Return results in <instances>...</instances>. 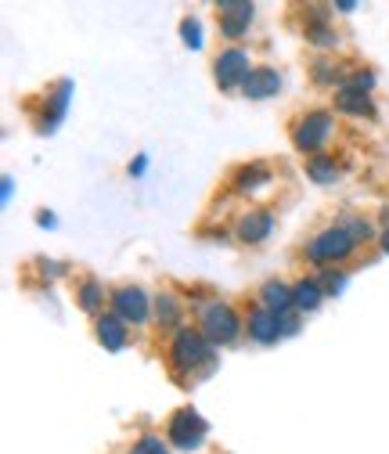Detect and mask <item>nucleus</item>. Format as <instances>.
Segmentation results:
<instances>
[{
    "instance_id": "nucleus-15",
    "label": "nucleus",
    "mask_w": 389,
    "mask_h": 454,
    "mask_svg": "<svg viewBox=\"0 0 389 454\" xmlns=\"http://www.w3.org/2000/svg\"><path fill=\"white\" fill-rule=\"evenodd\" d=\"M260 303L267 310H274V314H285L292 307V289L282 286V281H267V286L260 289Z\"/></svg>"
},
{
    "instance_id": "nucleus-6",
    "label": "nucleus",
    "mask_w": 389,
    "mask_h": 454,
    "mask_svg": "<svg viewBox=\"0 0 389 454\" xmlns=\"http://www.w3.org/2000/svg\"><path fill=\"white\" fill-rule=\"evenodd\" d=\"M249 59H245V51L238 47H228V51H220L216 54V62H213V76H216V87L220 90H235L249 80Z\"/></svg>"
},
{
    "instance_id": "nucleus-23",
    "label": "nucleus",
    "mask_w": 389,
    "mask_h": 454,
    "mask_svg": "<svg viewBox=\"0 0 389 454\" xmlns=\"http://www.w3.org/2000/svg\"><path fill=\"white\" fill-rule=\"evenodd\" d=\"M343 73H339V66L336 62H314V80L317 83H336Z\"/></svg>"
},
{
    "instance_id": "nucleus-25",
    "label": "nucleus",
    "mask_w": 389,
    "mask_h": 454,
    "mask_svg": "<svg viewBox=\"0 0 389 454\" xmlns=\"http://www.w3.org/2000/svg\"><path fill=\"white\" fill-rule=\"evenodd\" d=\"M181 33H184V40H188L191 47H198V26H195L191 19H184V22H181Z\"/></svg>"
},
{
    "instance_id": "nucleus-21",
    "label": "nucleus",
    "mask_w": 389,
    "mask_h": 454,
    "mask_svg": "<svg viewBox=\"0 0 389 454\" xmlns=\"http://www.w3.org/2000/svg\"><path fill=\"white\" fill-rule=\"evenodd\" d=\"M339 227H343V231H346V235H350L357 246L371 242V235H375V227H371L364 216H343V223H339Z\"/></svg>"
},
{
    "instance_id": "nucleus-2",
    "label": "nucleus",
    "mask_w": 389,
    "mask_h": 454,
    "mask_svg": "<svg viewBox=\"0 0 389 454\" xmlns=\"http://www.w3.org/2000/svg\"><path fill=\"white\" fill-rule=\"evenodd\" d=\"M198 332L209 339V343L228 347V343H235V339H238L242 325H238V314L228 303L209 300V303L198 307Z\"/></svg>"
},
{
    "instance_id": "nucleus-26",
    "label": "nucleus",
    "mask_w": 389,
    "mask_h": 454,
    "mask_svg": "<svg viewBox=\"0 0 389 454\" xmlns=\"http://www.w3.org/2000/svg\"><path fill=\"white\" fill-rule=\"evenodd\" d=\"M382 242H385V253H389V231H385V239H382Z\"/></svg>"
},
{
    "instance_id": "nucleus-4",
    "label": "nucleus",
    "mask_w": 389,
    "mask_h": 454,
    "mask_svg": "<svg viewBox=\"0 0 389 454\" xmlns=\"http://www.w3.org/2000/svg\"><path fill=\"white\" fill-rule=\"evenodd\" d=\"M354 253H357V242L343 231V227H328V231H321L307 242V260L310 263H343Z\"/></svg>"
},
{
    "instance_id": "nucleus-22",
    "label": "nucleus",
    "mask_w": 389,
    "mask_h": 454,
    "mask_svg": "<svg viewBox=\"0 0 389 454\" xmlns=\"http://www.w3.org/2000/svg\"><path fill=\"white\" fill-rule=\"evenodd\" d=\"M130 454H170V447L162 443V436L144 433V436H137V440L130 443Z\"/></svg>"
},
{
    "instance_id": "nucleus-20",
    "label": "nucleus",
    "mask_w": 389,
    "mask_h": 454,
    "mask_svg": "<svg viewBox=\"0 0 389 454\" xmlns=\"http://www.w3.org/2000/svg\"><path fill=\"white\" fill-rule=\"evenodd\" d=\"M76 300H80L83 310L94 314V310H101V303H105V289L97 286L94 278H83V281H80V289H76Z\"/></svg>"
},
{
    "instance_id": "nucleus-13",
    "label": "nucleus",
    "mask_w": 389,
    "mask_h": 454,
    "mask_svg": "<svg viewBox=\"0 0 389 454\" xmlns=\"http://www.w3.org/2000/svg\"><path fill=\"white\" fill-rule=\"evenodd\" d=\"M336 108L346 112V116H375V105L368 98V90H357V87H339L336 90Z\"/></svg>"
},
{
    "instance_id": "nucleus-18",
    "label": "nucleus",
    "mask_w": 389,
    "mask_h": 454,
    "mask_svg": "<svg viewBox=\"0 0 389 454\" xmlns=\"http://www.w3.org/2000/svg\"><path fill=\"white\" fill-rule=\"evenodd\" d=\"M152 307H155V317H159L162 328H177L181 325V300L174 293H159Z\"/></svg>"
},
{
    "instance_id": "nucleus-8",
    "label": "nucleus",
    "mask_w": 389,
    "mask_h": 454,
    "mask_svg": "<svg viewBox=\"0 0 389 454\" xmlns=\"http://www.w3.org/2000/svg\"><path fill=\"white\" fill-rule=\"evenodd\" d=\"M253 4H245V0H220L216 4V19H220V33H224L228 40H238L249 22H253Z\"/></svg>"
},
{
    "instance_id": "nucleus-7",
    "label": "nucleus",
    "mask_w": 389,
    "mask_h": 454,
    "mask_svg": "<svg viewBox=\"0 0 389 454\" xmlns=\"http://www.w3.org/2000/svg\"><path fill=\"white\" fill-rule=\"evenodd\" d=\"M113 310H116V317H123L127 325H144L148 314H152V303H148V296H144L137 286H120V289L113 293Z\"/></svg>"
},
{
    "instance_id": "nucleus-11",
    "label": "nucleus",
    "mask_w": 389,
    "mask_h": 454,
    "mask_svg": "<svg viewBox=\"0 0 389 454\" xmlns=\"http://www.w3.org/2000/svg\"><path fill=\"white\" fill-rule=\"evenodd\" d=\"M267 184H270V166L267 162H245L231 174V188L238 195H253V192H260Z\"/></svg>"
},
{
    "instance_id": "nucleus-17",
    "label": "nucleus",
    "mask_w": 389,
    "mask_h": 454,
    "mask_svg": "<svg viewBox=\"0 0 389 454\" xmlns=\"http://www.w3.org/2000/svg\"><path fill=\"white\" fill-rule=\"evenodd\" d=\"M303 33H307V40H310L314 47H321V51H331V47H339V33L331 29L328 22H324V15H314V19H310V26H307Z\"/></svg>"
},
{
    "instance_id": "nucleus-1",
    "label": "nucleus",
    "mask_w": 389,
    "mask_h": 454,
    "mask_svg": "<svg viewBox=\"0 0 389 454\" xmlns=\"http://www.w3.org/2000/svg\"><path fill=\"white\" fill-rule=\"evenodd\" d=\"M170 372L181 382L213 372V343L195 328H177L170 339Z\"/></svg>"
},
{
    "instance_id": "nucleus-9",
    "label": "nucleus",
    "mask_w": 389,
    "mask_h": 454,
    "mask_svg": "<svg viewBox=\"0 0 389 454\" xmlns=\"http://www.w3.org/2000/svg\"><path fill=\"white\" fill-rule=\"evenodd\" d=\"M270 227H274L270 209H249V213H242L238 223H235V239L245 242V246H256V242H263V239L270 235Z\"/></svg>"
},
{
    "instance_id": "nucleus-3",
    "label": "nucleus",
    "mask_w": 389,
    "mask_h": 454,
    "mask_svg": "<svg viewBox=\"0 0 389 454\" xmlns=\"http://www.w3.org/2000/svg\"><path fill=\"white\" fill-rule=\"evenodd\" d=\"M331 130H336V123H331L328 112L314 108V112H303L300 120H292L289 134H292V145L303 152V155H317V148L331 137Z\"/></svg>"
},
{
    "instance_id": "nucleus-16",
    "label": "nucleus",
    "mask_w": 389,
    "mask_h": 454,
    "mask_svg": "<svg viewBox=\"0 0 389 454\" xmlns=\"http://www.w3.org/2000/svg\"><path fill=\"white\" fill-rule=\"evenodd\" d=\"M321 300H324V289H321V281H296L292 286V307H300V310H317L321 307Z\"/></svg>"
},
{
    "instance_id": "nucleus-12",
    "label": "nucleus",
    "mask_w": 389,
    "mask_h": 454,
    "mask_svg": "<svg viewBox=\"0 0 389 454\" xmlns=\"http://www.w3.org/2000/svg\"><path fill=\"white\" fill-rule=\"evenodd\" d=\"M277 90H282V76H277V69H267V66L253 69L249 80L242 83V94L253 98V101H263V98H270Z\"/></svg>"
},
{
    "instance_id": "nucleus-14",
    "label": "nucleus",
    "mask_w": 389,
    "mask_h": 454,
    "mask_svg": "<svg viewBox=\"0 0 389 454\" xmlns=\"http://www.w3.org/2000/svg\"><path fill=\"white\" fill-rule=\"evenodd\" d=\"M97 339H101L105 350H123L127 347V321L116 314L97 317Z\"/></svg>"
},
{
    "instance_id": "nucleus-5",
    "label": "nucleus",
    "mask_w": 389,
    "mask_h": 454,
    "mask_svg": "<svg viewBox=\"0 0 389 454\" xmlns=\"http://www.w3.org/2000/svg\"><path fill=\"white\" fill-rule=\"evenodd\" d=\"M166 436H170V443L181 450H198L206 440V419L195 408H181V411H174Z\"/></svg>"
},
{
    "instance_id": "nucleus-19",
    "label": "nucleus",
    "mask_w": 389,
    "mask_h": 454,
    "mask_svg": "<svg viewBox=\"0 0 389 454\" xmlns=\"http://www.w3.org/2000/svg\"><path fill=\"white\" fill-rule=\"evenodd\" d=\"M307 177L317 181V184H331L339 177V166H336V159H331V155H310L307 159Z\"/></svg>"
},
{
    "instance_id": "nucleus-10",
    "label": "nucleus",
    "mask_w": 389,
    "mask_h": 454,
    "mask_svg": "<svg viewBox=\"0 0 389 454\" xmlns=\"http://www.w3.org/2000/svg\"><path fill=\"white\" fill-rule=\"evenodd\" d=\"M282 328H296V325L285 321V314H274L267 307H256L249 314V335L256 339V343H270V339L282 335Z\"/></svg>"
},
{
    "instance_id": "nucleus-24",
    "label": "nucleus",
    "mask_w": 389,
    "mask_h": 454,
    "mask_svg": "<svg viewBox=\"0 0 389 454\" xmlns=\"http://www.w3.org/2000/svg\"><path fill=\"white\" fill-rule=\"evenodd\" d=\"M321 274H324V278H321V289H324V293H336V289L343 286V270H331V267H328V270H321Z\"/></svg>"
}]
</instances>
